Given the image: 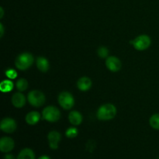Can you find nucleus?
<instances>
[{
  "instance_id": "nucleus-1",
  "label": "nucleus",
  "mask_w": 159,
  "mask_h": 159,
  "mask_svg": "<svg viewBox=\"0 0 159 159\" xmlns=\"http://www.w3.org/2000/svg\"><path fill=\"white\" fill-rule=\"evenodd\" d=\"M116 114V108L111 103L103 104L97 111V118L100 120H110L113 119Z\"/></svg>"
},
{
  "instance_id": "nucleus-2",
  "label": "nucleus",
  "mask_w": 159,
  "mask_h": 159,
  "mask_svg": "<svg viewBox=\"0 0 159 159\" xmlns=\"http://www.w3.org/2000/svg\"><path fill=\"white\" fill-rule=\"evenodd\" d=\"M34 57L30 53H23L16 57L15 61V65L18 69L21 71L28 69L34 63Z\"/></svg>"
},
{
  "instance_id": "nucleus-3",
  "label": "nucleus",
  "mask_w": 159,
  "mask_h": 159,
  "mask_svg": "<svg viewBox=\"0 0 159 159\" xmlns=\"http://www.w3.org/2000/svg\"><path fill=\"white\" fill-rule=\"evenodd\" d=\"M27 99L30 105L34 107H40L44 104L46 98L42 92L38 90H33L28 93Z\"/></svg>"
},
{
  "instance_id": "nucleus-4",
  "label": "nucleus",
  "mask_w": 159,
  "mask_h": 159,
  "mask_svg": "<svg viewBox=\"0 0 159 159\" xmlns=\"http://www.w3.org/2000/svg\"><path fill=\"white\" fill-rule=\"evenodd\" d=\"M42 116L45 120L51 123H54L59 120V119L61 118V112L56 107L50 106V107H47L46 108H44L43 113H42Z\"/></svg>"
},
{
  "instance_id": "nucleus-5",
  "label": "nucleus",
  "mask_w": 159,
  "mask_h": 159,
  "mask_svg": "<svg viewBox=\"0 0 159 159\" xmlns=\"http://www.w3.org/2000/svg\"><path fill=\"white\" fill-rule=\"evenodd\" d=\"M152 40L148 35H140L134 40L130 41V43L133 44L134 48L138 51H144L150 47Z\"/></svg>"
},
{
  "instance_id": "nucleus-6",
  "label": "nucleus",
  "mask_w": 159,
  "mask_h": 159,
  "mask_svg": "<svg viewBox=\"0 0 159 159\" xmlns=\"http://www.w3.org/2000/svg\"><path fill=\"white\" fill-rule=\"evenodd\" d=\"M58 102L65 110H71L75 104V99L72 95L68 92H62L58 96Z\"/></svg>"
},
{
  "instance_id": "nucleus-7",
  "label": "nucleus",
  "mask_w": 159,
  "mask_h": 159,
  "mask_svg": "<svg viewBox=\"0 0 159 159\" xmlns=\"http://www.w3.org/2000/svg\"><path fill=\"white\" fill-rule=\"evenodd\" d=\"M16 122L13 119H12V118H4L1 121V124H0V128H1V130L3 132L7 134H11L12 132H14L16 130Z\"/></svg>"
},
{
  "instance_id": "nucleus-8",
  "label": "nucleus",
  "mask_w": 159,
  "mask_h": 159,
  "mask_svg": "<svg viewBox=\"0 0 159 159\" xmlns=\"http://www.w3.org/2000/svg\"><path fill=\"white\" fill-rule=\"evenodd\" d=\"M61 135L59 132L55 131V130L50 132L48 135L49 147L53 150L58 148V144L61 141Z\"/></svg>"
},
{
  "instance_id": "nucleus-9",
  "label": "nucleus",
  "mask_w": 159,
  "mask_h": 159,
  "mask_svg": "<svg viewBox=\"0 0 159 159\" xmlns=\"http://www.w3.org/2000/svg\"><path fill=\"white\" fill-rule=\"evenodd\" d=\"M15 147V142L9 137H4L0 140V151L2 153H9Z\"/></svg>"
},
{
  "instance_id": "nucleus-10",
  "label": "nucleus",
  "mask_w": 159,
  "mask_h": 159,
  "mask_svg": "<svg viewBox=\"0 0 159 159\" xmlns=\"http://www.w3.org/2000/svg\"><path fill=\"white\" fill-rule=\"evenodd\" d=\"M106 65H107V68L113 72H116V71H120L121 66H122L120 59L114 56H110V57H107V61H106Z\"/></svg>"
},
{
  "instance_id": "nucleus-11",
  "label": "nucleus",
  "mask_w": 159,
  "mask_h": 159,
  "mask_svg": "<svg viewBox=\"0 0 159 159\" xmlns=\"http://www.w3.org/2000/svg\"><path fill=\"white\" fill-rule=\"evenodd\" d=\"M12 103L16 108H21L26 104V98L21 93H16L12 96Z\"/></svg>"
},
{
  "instance_id": "nucleus-12",
  "label": "nucleus",
  "mask_w": 159,
  "mask_h": 159,
  "mask_svg": "<svg viewBox=\"0 0 159 159\" xmlns=\"http://www.w3.org/2000/svg\"><path fill=\"white\" fill-rule=\"evenodd\" d=\"M77 86L80 91L86 92L91 88L92 81L88 77H82L79 79L77 82Z\"/></svg>"
},
{
  "instance_id": "nucleus-13",
  "label": "nucleus",
  "mask_w": 159,
  "mask_h": 159,
  "mask_svg": "<svg viewBox=\"0 0 159 159\" xmlns=\"http://www.w3.org/2000/svg\"><path fill=\"white\" fill-rule=\"evenodd\" d=\"M68 120L72 125L78 126L82 124V116L79 112L74 110V111L70 112L69 115H68Z\"/></svg>"
},
{
  "instance_id": "nucleus-14",
  "label": "nucleus",
  "mask_w": 159,
  "mask_h": 159,
  "mask_svg": "<svg viewBox=\"0 0 159 159\" xmlns=\"http://www.w3.org/2000/svg\"><path fill=\"white\" fill-rule=\"evenodd\" d=\"M40 119V115L38 112H30L26 116V122L29 125H35L39 122Z\"/></svg>"
},
{
  "instance_id": "nucleus-15",
  "label": "nucleus",
  "mask_w": 159,
  "mask_h": 159,
  "mask_svg": "<svg viewBox=\"0 0 159 159\" xmlns=\"http://www.w3.org/2000/svg\"><path fill=\"white\" fill-rule=\"evenodd\" d=\"M37 67L42 72H47L50 68L48 59L43 57H39L37 59Z\"/></svg>"
},
{
  "instance_id": "nucleus-16",
  "label": "nucleus",
  "mask_w": 159,
  "mask_h": 159,
  "mask_svg": "<svg viewBox=\"0 0 159 159\" xmlns=\"http://www.w3.org/2000/svg\"><path fill=\"white\" fill-rule=\"evenodd\" d=\"M16 159H36L34 151L30 148H23L20 151Z\"/></svg>"
},
{
  "instance_id": "nucleus-17",
  "label": "nucleus",
  "mask_w": 159,
  "mask_h": 159,
  "mask_svg": "<svg viewBox=\"0 0 159 159\" xmlns=\"http://www.w3.org/2000/svg\"><path fill=\"white\" fill-rule=\"evenodd\" d=\"M13 89V83L9 80H5L1 82L0 89L2 93H9Z\"/></svg>"
},
{
  "instance_id": "nucleus-18",
  "label": "nucleus",
  "mask_w": 159,
  "mask_h": 159,
  "mask_svg": "<svg viewBox=\"0 0 159 159\" xmlns=\"http://www.w3.org/2000/svg\"><path fill=\"white\" fill-rule=\"evenodd\" d=\"M149 124L152 128L155 130H159V113H156L151 116L149 120Z\"/></svg>"
},
{
  "instance_id": "nucleus-19",
  "label": "nucleus",
  "mask_w": 159,
  "mask_h": 159,
  "mask_svg": "<svg viewBox=\"0 0 159 159\" xmlns=\"http://www.w3.org/2000/svg\"><path fill=\"white\" fill-rule=\"evenodd\" d=\"M28 88V82L25 79H20L16 82V89L20 92H23Z\"/></svg>"
},
{
  "instance_id": "nucleus-20",
  "label": "nucleus",
  "mask_w": 159,
  "mask_h": 159,
  "mask_svg": "<svg viewBox=\"0 0 159 159\" xmlns=\"http://www.w3.org/2000/svg\"><path fill=\"white\" fill-rule=\"evenodd\" d=\"M79 134V130L75 127H70L65 132V135L68 138H75Z\"/></svg>"
},
{
  "instance_id": "nucleus-21",
  "label": "nucleus",
  "mask_w": 159,
  "mask_h": 159,
  "mask_svg": "<svg viewBox=\"0 0 159 159\" xmlns=\"http://www.w3.org/2000/svg\"><path fill=\"white\" fill-rule=\"evenodd\" d=\"M97 54L98 55H99V57H100L101 58H106V57L108 56L109 51L107 48H105V47H100V48H99V49H98Z\"/></svg>"
},
{
  "instance_id": "nucleus-22",
  "label": "nucleus",
  "mask_w": 159,
  "mask_h": 159,
  "mask_svg": "<svg viewBox=\"0 0 159 159\" xmlns=\"http://www.w3.org/2000/svg\"><path fill=\"white\" fill-rule=\"evenodd\" d=\"M6 75L9 79H13L15 78H16L17 76V73L16 71H14L13 69H9L6 71Z\"/></svg>"
},
{
  "instance_id": "nucleus-23",
  "label": "nucleus",
  "mask_w": 159,
  "mask_h": 159,
  "mask_svg": "<svg viewBox=\"0 0 159 159\" xmlns=\"http://www.w3.org/2000/svg\"><path fill=\"white\" fill-rule=\"evenodd\" d=\"M4 159H14V156L10 154H7V155H5Z\"/></svg>"
},
{
  "instance_id": "nucleus-24",
  "label": "nucleus",
  "mask_w": 159,
  "mask_h": 159,
  "mask_svg": "<svg viewBox=\"0 0 159 159\" xmlns=\"http://www.w3.org/2000/svg\"><path fill=\"white\" fill-rule=\"evenodd\" d=\"M0 31H1V34H0V37H2L3 33H4V28H3L2 24H0Z\"/></svg>"
},
{
  "instance_id": "nucleus-25",
  "label": "nucleus",
  "mask_w": 159,
  "mask_h": 159,
  "mask_svg": "<svg viewBox=\"0 0 159 159\" xmlns=\"http://www.w3.org/2000/svg\"><path fill=\"white\" fill-rule=\"evenodd\" d=\"M37 159H51L50 158L49 156H48V155H41V156L39 157Z\"/></svg>"
},
{
  "instance_id": "nucleus-26",
  "label": "nucleus",
  "mask_w": 159,
  "mask_h": 159,
  "mask_svg": "<svg viewBox=\"0 0 159 159\" xmlns=\"http://www.w3.org/2000/svg\"><path fill=\"white\" fill-rule=\"evenodd\" d=\"M0 12H1V15H0V18H2V17H3V13H4V11H3L2 7L0 8Z\"/></svg>"
}]
</instances>
